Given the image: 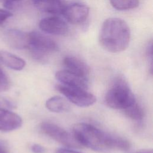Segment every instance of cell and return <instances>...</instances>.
I'll return each mask as SVG.
<instances>
[{"instance_id": "cell-1", "label": "cell", "mask_w": 153, "mask_h": 153, "mask_svg": "<svg viewBox=\"0 0 153 153\" xmlns=\"http://www.w3.org/2000/svg\"><path fill=\"white\" fill-rule=\"evenodd\" d=\"M73 131L74 136L81 146L95 151L108 152L113 150L127 151L131 146L128 140L105 133L87 123L75 124Z\"/></svg>"}, {"instance_id": "cell-2", "label": "cell", "mask_w": 153, "mask_h": 153, "mask_svg": "<svg viewBox=\"0 0 153 153\" xmlns=\"http://www.w3.org/2000/svg\"><path fill=\"white\" fill-rule=\"evenodd\" d=\"M130 30L127 23L119 18H109L103 22L99 34L102 47L111 53L125 50L128 46Z\"/></svg>"}, {"instance_id": "cell-3", "label": "cell", "mask_w": 153, "mask_h": 153, "mask_svg": "<svg viewBox=\"0 0 153 153\" xmlns=\"http://www.w3.org/2000/svg\"><path fill=\"white\" fill-rule=\"evenodd\" d=\"M105 102L111 108L123 110L134 103L136 99L126 81L118 76L114 79L108 91Z\"/></svg>"}, {"instance_id": "cell-4", "label": "cell", "mask_w": 153, "mask_h": 153, "mask_svg": "<svg viewBox=\"0 0 153 153\" xmlns=\"http://www.w3.org/2000/svg\"><path fill=\"white\" fill-rule=\"evenodd\" d=\"M58 48L56 42L51 38L37 31L29 33V50L32 56L37 60H43L47 55Z\"/></svg>"}, {"instance_id": "cell-5", "label": "cell", "mask_w": 153, "mask_h": 153, "mask_svg": "<svg viewBox=\"0 0 153 153\" xmlns=\"http://www.w3.org/2000/svg\"><path fill=\"white\" fill-rule=\"evenodd\" d=\"M41 131L62 145L74 148H80L82 146L77 142L74 135L65 130L57 125L51 123H42L40 125Z\"/></svg>"}, {"instance_id": "cell-6", "label": "cell", "mask_w": 153, "mask_h": 153, "mask_svg": "<svg viewBox=\"0 0 153 153\" xmlns=\"http://www.w3.org/2000/svg\"><path fill=\"white\" fill-rule=\"evenodd\" d=\"M56 88L71 102L80 107L90 106L96 101V98L93 94L84 89L63 84L57 85Z\"/></svg>"}, {"instance_id": "cell-7", "label": "cell", "mask_w": 153, "mask_h": 153, "mask_svg": "<svg viewBox=\"0 0 153 153\" xmlns=\"http://www.w3.org/2000/svg\"><path fill=\"white\" fill-rule=\"evenodd\" d=\"M89 8L81 3L66 4L62 14L71 23L79 24L84 22L88 17Z\"/></svg>"}, {"instance_id": "cell-8", "label": "cell", "mask_w": 153, "mask_h": 153, "mask_svg": "<svg viewBox=\"0 0 153 153\" xmlns=\"http://www.w3.org/2000/svg\"><path fill=\"white\" fill-rule=\"evenodd\" d=\"M39 26L43 32L54 35H63L68 32V26L66 22L57 16L42 19Z\"/></svg>"}, {"instance_id": "cell-9", "label": "cell", "mask_w": 153, "mask_h": 153, "mask_svg": "<svg viewBox=\"0 0 153 153\" xmlns=\"http://www.w3.org/2000/svg\"><path fill=\"white\" fill-rule=\"evenodd\" d=\"M3 39L11 48L22 50L27 48L29 45V33L17 29H9L3 33Z\"/></svg>"}, {"instance_id": "cell-10", "label": "cell", "mask_w": 153, "mask_h": 153, "mask_svg": "<svg viewBox=\"0 0 153 153\" xmlns=\"http://www.w3.org/2000/svg\"><path fill=\"white\" fill-rule=\"evenodd\" d=\"M56 78L63 85L86 90L88 87V78L72 73L67 70L57 71Z\"/></svg>"}, {"instance_id": "cell-11", "label": "cell", "mask_w": 153, "mask_h": 153, "mask_svg": "<svg viewBox=\"0 0 153 153\" xmlns=\"http://www.w3.org/2000/svg\"><path fill=\"white\" fill-rule=\"evenodd\" d=\"M22 120L16 113L0 108V131H10L21 127Z\"/></svg>"}, {"instance_id": "cell-12", "label": "cell", "mask_w": 153, "mask_h": 153, "mask_svg": "<svg viewBox=\"0 0 153 153\" xmlns=\"http://www.w3.org/2000/svg\"><path fill=\"white\" fill-rule=\"evenodd\" d=\"M66 70L79 76L88 78L90 69L88 65L81 59L74 57L67 56L63 60Z\"/></svg>"}, {"instance_id": "cell-13", "label": "cell", "mask_w": 153, "mask_h": 153, "mask_svg": "<svg viewBox=\"0 0 153 153\" xmlns=\"http://www.w3.org/2000/svg\"><path fill=\"white\" fill-rule=\"evenodd\" d=\"M34 4L41 11L51 14H62L66 5L64 0H39Z\"/></svg>"}, {"instance_id": "cell-14", "label": "cell", "mask_w": 153, "mask_h": 153, "mask_svg": "<svg viewBox=\"0 0 153 153\" xmlns=\"http://www.w3.org/2000/svg\"><path fill=\"white\" fill-rule=\"evenodd\" d=\"M0 62L15 71L22 70L26 65L23 59L6 51H0Z\"/></svg>"}, {"instance_id": "cell-15", "label": "cell", "mask_w": 153, "mask_h": 153, "mask_svg": "<svg viewBox=\"0 0 153 153\" xmlns=\"http://www.w3.org/2000/svg\"><path fill=\"white\" fill-rule=\"evenodd\" d=\"M46 108L53 112H64L70 109L69 103L63 97L54 96L48 99L45 103Z\"/></svg>"}, {"instance_id": "cell-16", "label": "cell", "mask_w": 153, "mask_h": 153, "mask_svg": "<svg viewBox=\"0 0 153 153\" xmlns=\"http://www.w3.org/2000/svg\"><path fill=\"white\" fill-rule=\"evenodd\" d=\"M125 115L135 121H141L144 117V111L136 102L130 106L123 109Z\"/></svg>"}, {"instance_id": "cell-17", "label": "cell", "mask_w": 153, "mask_h": 153, "mask_svg": "<svg viewBox=\"0 0 153 153\" xmlns=\"http://www.w3.org/2000/svg\"><path fill=\"white\" fill-rule=\"evenodd\" d=\"M112 6L118 10H128L136 8L139 0H109Z\"/></svg>"}, {"instance_id": "cell-18", "label": "cell", "mask_w": 153, "mask_h": 153, "mask_svg": "<svg viewBox=\"0 0 153 153\" xmlns=\"http://www.w3.org/2000/svg\"><path fill=\"white\" fill-rule=\"evenodd\" d=\"M9 86V79L4 72L0 68V91L6 90Z\"/></svg>"}, {"instance_id": "cell-19", "label": "cell", "mask_w": 153, "mask_h": 153, "mask_svg": "<svg viewBox=\"0 0 153 153\" xmlns=\"http://www.w3.org/2000/svg\"><path fill=\"white\" fill-rule=\"evenodd\" d=\"M13 16V13L7 10L0 8V26L2 25L7 19Z\"/></svg>"}, {"instance_id": "cell-20", "label": "cell", "mask_w": 153, "mask_h": 153, "mask_svg": "<svg viewBox=\"0 0 153 153\" xmlns=\"http://www.w3.org/2000/svg\"><path fill=\"white\" fill-rule=\"evenodd\" d=\"M20 0H0V2H3L4 6L7 9H13L16 2Z\"/></svg>"}, {"instance_id": "cell-21", "label": "cell", "mask_w": 153, "mask_h": 153, "mask_svg": "<svg viewBox=\"0 0 153 153\" xmlns=\"http://www.w3.org/2000/svg\"><path fill=\"white\" fill-rule=\"evenodd\" d=\"M31 150L33 153H45L44 147L38 144L33 145L31 147Z\"/></svg>"}, {"instance_id": "cell-22", "label": "cell", "mask_w": 153, "mask_h": 153, "mask_svg": "<svg viewBox=\"0 0 153 153\" xmlns=\"http://www.w3.org/2000/svg\"><path fill=\"white\" fill-rule=\"evenodd\" d=\"M55 153H82L79 152H77L75 151L71 150L66 148H59L56 151Z\"/></svg>"}, {"instance_id": "cell-23", "label": "cell", "mask_w": 153, "mask_h": 153, "mask_svg": "<svg viewBox=\"0 0 153 153\" xmlns=\"http://www.w3.org/2000/svg\"><path fill=\"white\" fill-rule=\"evenodd\" d=\"M9 105V102L5 99H0V108L1 106L8 107Z\"/></svg>"}, {"instance_id": "cell-24", "label": "cell", "mask_w": 153, "mask_h": 153, "mask_svg": "<svg viewBox=\"0 0 153 153\" xmlns=\"http://www.w3.org/2000/svg\"><path fill=\"white\" fill-rule=\"evenodd\" d=\"M0 153H8L7 148L0 143Z\"/></svg>"}, {"instance_id": "cell-25", "label": "cell", "mask_w": 153, "mask_h": 153, "mask_svg": "<svg viewBox=\"0 0 153 153\" xmlns=\"http://www.w3.org/2000/svg\"><path fill=\"white\" fill-rule=\"evenodd\" d=\"M135 153H152V151H140V152H137Z\"/></svg>"}, {"instance_id": "cell-26", "label": "cell", "mask_w": 153, "mask_h": 153, "mask_svg": "<svg viewBox=\"0 0 153 153\" xmlns=\"http://www.w3.org/2000/svg\"><path fill=\"white\" fill-rule=\"evenodd\" d=\"M39 1V0H32V1H33V3L36 2V1Z\"/></svg>"}]
</instances>
